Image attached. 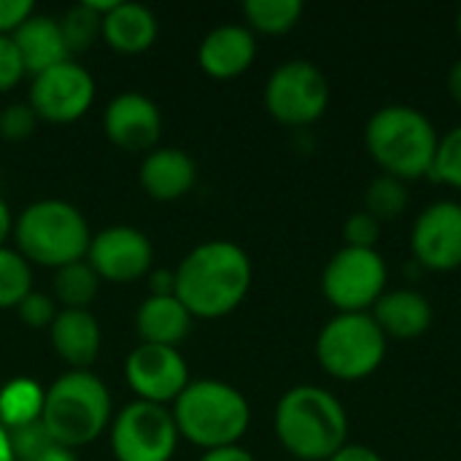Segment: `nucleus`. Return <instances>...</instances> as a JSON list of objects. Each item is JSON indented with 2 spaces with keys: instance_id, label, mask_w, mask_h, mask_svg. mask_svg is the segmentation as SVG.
Masks as SVG:
<instances>
[{
  "instance_id": "nucleus-5",
  "label": "nucleus",
  "mask_w": 461,
  "mask_h": 461,
  "mask_svg": "<svg viewBox=\"0 0 461 461\" xmlns=\"http://www.w3.org/2000/svg\"><path fill=\"white\" fill-rule=\"evenodd\" d=\"M108 421L111 394L89 370H70L46 389L41 424L57 446L70 451L89 446L105 432Z\"/></svg>"
},
{
  "instance_id": "nucleus-22",
  "label": "nucleus",
  "mask_w": 461,
  "mask_h": 461,
  "mask_svg": "<svg viewBox=\"0 0 461 461\" xmlns=\"http://www.w3.org/2000/svg\"><path fill=\"white\" fill-rule=\"evenodd\" d=\"M192 321V313L181 305L178 297H149L135 316V327L143 343L173 348L189 335Z\"/></svg>"
},
{
  "instance_id": "nucleus-33",
  "label": "nucleus",
  "mask_w": 461,
  "mask_h": 461,
  "mask_svg": "<svg viewBox=\"0 0 461 461\" xmlns=\"http://www.w3.org/2000/svg\"><path fill=\"white\" fill-rule=\"evenodd\" d=\"M16 313L22 319V324H27L30 330H49L57 319V305H54V297L49 294H41V292H30L19 305H16Z\"/></svg>"
},
{
  "instance_id": "nucleus-32",
  "label": "nucleus",
  "mask_w": 461,
  "mask_h": 461,
  "mask_svg": "<svg viewBox=\"0 0 461 461\" xmlns=\"http://www.w3.org/2000/svg\"><path fill=\"white\" fill-rule=\"evenodd\" d=\"M381 238V221L373 219L365 208L354 211L343 224V243L354 249H375Z\"/></svg>"
},
{
  "instance_id": "nucleus-10",
  "label": "nucleus",
  "mask_w": 461,
  "mask_h": 461,
  "mask_svg": "<svg viewBox=\"0 0 461 461\" xmlns=\"http://www.w3.org/2000/svg\"><path fill=\"white\" fill-rule=\"evenodd\" d=\"M111 448L116 461H170L178 448L173 413L143 400L124 405L111 424Z\"/></svg>"
},
{
  "instance_id": "nucleus-23",
  "label": "nucleus",
  "mask_w": 461,
  "mask_h": 461,
  "mask_svg": "<svg viewBox=\"0 0 461 461\" xmlns=\"http://www.w3.org/2000/svg\"><path fill=\"white\" fill-rule=\"evenodd\" d=\"M46 392L32 378H14L0 389V427L8 432L38 424L43 416Z\"/></svg>"
},
{
  "instance_id": "nucleus-41",
  "label": "nucleus",
  "mask_w": 461,
  "mask_h": 461,
  "mask_svg": "<svg viewBox=\"0 0 461 461\" xmlns=\"http://www.w3.org/2000/svg\"><path fill=\"white\" fill-rule=\"evenodd\" d=\"M41 461H78L73 456V451L70 448H62V446H54L46 456Z\"/></svg>"
},
{
  "instance_id": "nucleus-25",
  "label": "nucleus",
  "mask_w": 461,
  "mask_h": 461,
  "mask_svg": "<svg viewBox=\"0 0 461 461\" xmlns=\"http://www.w3.org/2000/svg\"><path fill=\"white\" fill-rule=\"evenodd\" d=\"M303 0H246L243 16L251 32L284 35L294 30L303 19Z\"/></svg>"
},
{
  "instance_id": "nucleus-4",
  "label": "nucleus",
  "mask_w": 461,
  "mask_h": 461,
  "mask_svg": "<svg viewBox=\"0 0 461 461\" xmlns=\"http://www.w3.org/2000/svg\"><path fill=\"white\" fill-rule=\"evenodd\" d=\"M170 413L178 438L203 451L240 446L243 435L251 427L249 400L235 386L216 378L189 381V386L173 402Z\"/></svg>"
},
{
  "instance_id": "nucleus-40",
  "label": "nucleus",
  "mask_w": 461,
  "mask_h": 461,
  "mask_svg": "<svg viewBox=\"0 0 461 461\" xmlns=\"http://www.w3.org/2000/svg\"><path fill=\"white\" fill-rule=\"evenodd\" d=\"M14 232V219H11V211H8V205L0 200V249L5 246V238Z\"/></svg>"
},
{
  "instance_id": "nucleus-28",
  "label": "nucleus",
  "mask_w": 461,
  "mask_h": 461,
  "mask_svg": "<svg viewBox=\"0 0 461 461\" xmlns=\"http://www.w3.org/2000/svg\"><path fill=\"white\" fill-rule=\"evenodd\" d=\"M65 43L73 51H86L97 38H103V16H97L86 3L73 5L62 19H59Z\"/></svg>"
},
{
  "instance_id": "nucleus-18",
  "label": "nucleus",
  "mask_w": 461,
  "mask_h": 461,
  "mask_svg": "<svg viewBox=\"0 0 461 461\" xmlns=\"http://www.w3.org/2000/svg\"><path fill=\"white\" fill-rule=\"evenodd\" d=\"M138 178L151 200L173 203L194 189L197 165L181 149H154L151 154H146Z\"/></svg>"
},
{
  "instance_id": "nucleus-30",
  "label": "nucleus",
  "mask_w": 461,
  "mask_h": 461,
  "mask_svg": "<svg viewBox=\"0 0 461 461\" xmlns=\"http://www.w3.org/2000/svg\"><path fill=\"white\" fill-rule=\"evenodd\" d=\"M11 435V451H14V461H41L57 443L51 440V435L46 432V427L30 424L24 429H14Z\"/></svg>"
},
{
  "instance_id": "nucleus-27",
  "label": "nucleus",
  "mask_w": 461,
  "mask_h": 461,
  "mask_svg": "<svg viewBox=\"0 0 461 461\" xmlns=\"http://www.w3.org/2000/svg\"><path fill=\"white\" fill-rule=\"evenodd\" d=\"M30 292H32L30 262L19 251L3 246L0 249V311L16 308Z\"/></svg>"
},
{
  "instance_id": "nucleus-21",
  "label": "nucleus",
  "mask_w": 461,
  "mask_h": 461,
  "mask_svg": "<svg viewBox=\"0 0 461 461\" xmlns=\"http://www.w3.org/2000/svg\"><path fill=\"white\" fill-rule=\"evenodd\" d=\"M159 22L140 3H119L103 16V38L119 54H143L154 46Z\"/></svg>"
},
{
  "instance_id": "nucleus-34",
  "label": "nucleus",
  "mask_w": 461,
  "mask_h": 461,
  "mask_svg": "<svg viewBox=\"0 0 461 461\" xmlns=\"http://www.w3.org/2000/svg\"><path fill=\"white\" fill-rule=\"evenodd\" d=\"M24 76L22 57L11 41V35H0V92H11Z\"/></svg>"
},
{
  "instance_id": "nucleus-14",
  "label": "nucleus",
  "mask_w": 461,
  "mask_h": 461,
  "mask_svg": "<svg viewBox=\"0 0 461 461\" xmlns=\"http://www.w3.org/2000/svg\"><path fill=\"white\" fill-rule=\"evenodd\" d=\"M86 262L92 265L100 281L130 284L151 273L154 246L140 230L119 224L92 235Z\"/></svg>"
},
{
  "instance_id": "nucleus-24",
  "label": "nucleus",
  "mask_w": 461,
  "mask_h": 461,
  "mask_svg": "<svg viewBox=\"0 0 461 461\" xmlns=\"http://www.w3.org/2000/svg\"><path fill=\"white\" fill-rule=\"evenodd\" d=\"M97 289L100 278L86 259L65 265L54 273V303H59L62 311H89Z\"/></svg>"
},
{
  "instance_id": "nucleus-42",
  "label": "nucleus",
  "mask_w": 461,
  "mask_h": 461,
  "mask_svg": "<svg viewBox=\"0 0 461 461\" xmlns=\"http://www.w3.org/2000/svg\"><path fill=\"white\" fill-rule=\"evenodd\" d=\"M0 461H14V451H11V435L5 427H0Z\"/></svg>"
},
{
  "instance_id": "nucleus-29",
  "label": "nucleus",
  "mask_w": 461,
  "mask_h": 461,
  "mask_svg": "<svg viewBox=\"0 0 461 461\" xmlns=\"http://www.w3.org/2000/svg\"><path fill=\"white\" fill-rule=\"evenodd\" d=\"M429 178L461 192V124H454L448 132L440 135Z\"/></svg>"
},
{
  "instance_id": "nucleus-38",
  "label": "nucleus",
  "mask_w": 461,
  "mask_h": 461,
  "mask_svg": "<svg viewBox=\"0 0 461 461\" xmlns=\"http://www.w3.org/2000/svg\"><path fill=\"white\" fill-rule=\"evenodd\" d=\"M200 461H257L251 456V451H246L243 446H230V448H219V451H205Z\"/></svg>"
},
{
  "instance_id": "nucleus-26",
  "label": "nucleus",
  "mask_w": 461,
  "mask_h": 461,
  "mask_svg": "<svg viewBox=\"0 0 461 461\" xmlns=\"http://www.w3.org/2000/svg\"><path fill=\"white\" fill-rule=\"evenodd\" d=\"M408 203H411V192H408V184L400 181V178H392V176H384L381 173V176H375L367 184L365 211L373 219H378L381 224L400 219L408 211Z\"/></svg>"
},
{
  "instance_id": "nucleus-44",
  "label": "nucleus",
  "mask_w": 461,
  "mask_h": 461,
  "mask_svg": "<svg viewBox=\"0 0 461 461\" xmlns=\"http://www.w3.org/2000/svg\"><path fill=\"white\" fill-rule=\"evenodd\" d=\"M292 461H294V459H292Z\"/></svg>"
},
{
  "instance_id": "nucleus-19",
  "label": "nucleus",
  "mask_w": 461,
  "mask_h": 461,
  "mask_svg": "<svg viewBox=\"0 0 461 461\" xmlns=\"http://www.w3.org/2000/svg\"><path fill=\"white\" fill-rule=\"evenodd\" d=\"M24 73L38 76L49 68H57L70 59V49L65 43L59 19L46 16V14H32L14 35H11Z\"/></svg>"
},
{
  "instance_id": "nucleus-8",
  "label": "nucleus",
  "mask_w": 461,
  "mask_h": 461,
  "mask_svg": "<svg viewBox=\"0 0 461 461\" xmlns=\"http://www.w3.org/2000/svg\"><path fill=\"white\" fill-rule=\"evenodd\" d=\"M389 289V265L378 249H338L321 270V294L335 313H370Z\"/></svg>"
},
{
  "instance_id": "nucleus-12",
  "label": "nucleus",
  "mask_w": 461,
  "mask_h": 461,
  "mask_svg": "<svg viewBox=\"0 0 461 461\" xmlns=\"http://www.w3.org/2000/svg\"><path fill=\"white\" fill-rule=\"evenodd\" d=\"M413 262L432 273H451L461 267V203L435 200L411 227Z\"/></svg>"
},
{
  "instance_id": "nucleus-2",
  "label": "nucleus",
  "mask_w": 461,
  "mask_h": 461,
  "mask_svg": "<svg viewBox=\"0 0 461 461\" xmlns=\"http://www.w3.org/2000/svg\"><path fill=\"white\" fill-rule=\"evenodd\" d=\"M273 429L294 461H327L348 443V413L330 389L300 384L278 400Z\"/></svg>"
},
{
  "instance_id": "nucleus-36",
  "label": "nucleus",
  "mask_w": 461,
  "mask_h": 461,
  "mask_svg": "<svg viewBox=\"0 0 461 461\" xmlns=\"http://www.w3.org/2000/svg\"><path fill=\"white\" fill-rule=\"evenodd\" d=\"M149 297H176V270H151L149 276Z\"/></svg>"
},
{
  "instance_id": "nucleus-9",
  "label": "nucleus",
  "mask_w": 461,
  "mask_h": 461,
  "mask_svg": "<svg viewBox=\"0 0 461 461\" xmlns=\"http://www.w3.org/2000/svg\"><path fill=\"white\" fill-rule=\"evenodd\" d=\"M330 81L311 59L281 62L265 84V108L284 127H311L330 108Z\"/></svg>"
},
{
  "instance_id": "nucleus-35",
  "label": "nucleus",
  "mask_w": 461,
  "mask_h": 461,
  "mask_svg": "<svg viewBox=\"0 0 461 461\" xmlns=\"http://www.w3.org/2000/svg\"><path fill=\"white\" fill-rule=\"evenodd\" d=\"M32 14L35 5L30 0H0V35H14Z\"/></svg>"
},
{
  "instance_id": "nucleus-43",
  "label": "nucleus",
  "mask_w": 461,
  "mask_h": 461,
  "mask_svg": "<svg viewBox=\"0 0 461 461\" xmlns=\"http://www.w3.org/2000/svg\"><path fill=\"white\" fill-rule=\"evenodd\" d=\"M456 32H459V38H461V8H459V14H456Z\"/></svg>"
},
{
  "instance_id": "nucleus-6",
  "label": "nucleus",
  "mask_w": 461,
  "mask_h": 461,
  "mask_svg": "<svg viewBox=\"0 0 461 461\" xmlns=\"http://www.w3.org/2000/svg\"><path fill=\"white\" fill-rule=\"evenodd\" d=\"M16 251L41 267H65L86 259L92 232L84 213L65 200H38L14 221Z\"/></svg>"
},
{
  "instance_id": "nucleus-11",
  "label": "nucleus",
  "mask_w": 461,
  "mask_h": 461,
  "mask_svg": "<svg viewBox=\"0 0 461 461\" xmlns=\"http://www.w3.org/2000/svg\"><path fill=\"white\" fill-rule=\"evenodd\" d=\"M95 100V78L73 59L32 76L30 108L38 119L51 124H70L81 119Z\"/></svg>"
},
{
  "instance_id": "nucleus-20",
  "label": "nucleus",
  "mask_w": 461,
  "mask_h": 461,
  "mask_svg": "<svg viewBox=\"0 0 461 461\" xmlns=\"http://www.w3.org/2000/svg\"><path fill=\"white\" fill-rule=\"evenodd\" d=\"M49 335L57 357L68 362L73 370H86L95 365L103 332L89 311H59L54 324L49 327Z\"/></svg>"
},
{
  "instance_id": "nucleus-3",
  "label": "nucleus",
  "mask_w": 461,
  "mask_h": 461,
  "mask_svg": "<svg viewBox=\"0 0 461 461\" xmlns=\"http://www.w3.org/2000/svg\"><path fill=\"white\" fill-rule=\"evenodd\" d=\"M440 143L435 122L416 105H381L365 124V149L384 176L400 181L429 178L432 159Z\"/></svg>"
},
{
  "instance_id": "nucleus-7",
  "label": "nucleus",
  "mask_w": 461,
  "mask_h": 461,
  "mask_svg": "<svg viewBox=\"0 0 461 461\" xmlns=\"http://www.w3.org/2000/svg\"><path fill=\"white\" fill-rule=\"evenodd\" d=\"M389 338L375 324L373 313H335L316 335L319 367L343 384L375 375L386 359Z\"/></svg>"
},
{
  "instance_id": "nucleus-15",
  "label": "nucleus",
  "mask_w": 461,
  "mask_h": 461,
  "mask_svg": "<svg viewBox=\"0 0 461 461\" xmlns=\"http://www.w3.org/2000/svg\"><path fill=\"white\" fill-rule=\"evenodd\" d=\"M105 138L124 151H149L162 135V113L154 100L138 92L116 95L103 113Z\"/></svg>"
},
{
  "instance_id": "nucleus-13",
  "label": "nucleus",
  "mask_w": 461,
  "mask_h": 461,
  "mask_svg": "<svg viewBox=\"0 0 461 461\" xmlns=\"http://www.w3.org/2000/svg\"><path fill=\"white\" fill-rule=\"evenodd\" d=\"M124 378L138 400L167 405L189 386V367L178 348L140 343L124 362Z\"/></svg>"
},
{
  "instance_id": "nucleus-31",
  "label": "nucleus",
  "mask_w": 461,
  "mask_h": 461,
  "mask_svg": "<svg viewBox=\"0 0 461 461\" xmlns=\"http://www.w3.org/2000/svg\"><path fill=\"white\" fill-rule=\"evenodd\" d=\"M38 116L35 111L30 108V103H11L3 108L0 113V138L16 143V140H27L35 127H38Z\"/></svg>"
},
{
  "instance_id": "nucleus-37",
  "label": "nucleus",
  "mask_w": 461,
  "mask_h": 461,
  "mask_svg": "<svg viewBox=\"0 0 461 461\" xmlns=\"http://www.w3.org/2000/svg\"><path fill=\"white\" fill-rule=\"evenodd\" d=\"M327 461H386L375 448L365 446V443H346L335 456Z\"/></svg>"
},
{
  "instance_id": "nucleus-39",
  "label": "nucleus",
  "mask_w": 461,
  "mask_h": 461,
  "mask_svg": "<svg viewBox=\"0 0 461 461\" xmlns=\"http://www.w3.org/2000/svg\"><path fill=\"white\" fill-rule=\"evenodd\" d=\"M446 86H448V95L456 100V105H461V57L459 59H454V65L448 68Z\"/></svg>"
},
{
  "instance_id": "nucleus-16",
  "label": "nucleus",
  "mask_w": 461,
  "mask_h": 461,
  "mask_svg": "<svg viewBox=\"0 0 461 461\" xmlns=\"http://www.w3.org/2000/svg\"><path fill=\"white\" fill-rule=\"evenodd\" d=\"M257 59V35L246 24H221L211 30L197 51L200 68L219 81L243 76Z\"/></svg>"
},
{
  "instance_id": "nucleus-1",
  "label": "nucleus",
  "mask_w": 461,
  "mask_h": 461,
  "mask_svg": "<svg viewBox=\"0 0 461 461\" xmlns=\"http://www.w3.org/2000/svg\"><path fill=\"white\" fill-rule=\"evenodd\" d=\"M251 278L254 267L246 249L232 240H208L181 259L176 297L192 319H221L249 297Z\"/></svg>"
},
{
  "instance_id": "nucleus-17",
  "label": "nucleus",
  "mask_w": 461,
  "mask_h": 461,
  "mask_svg": "<svg viewBox=\"0 0 461 461\" xmlns=\"http://www.w3.org/2000/svg\"><path fill=\"white\" fill-rule=\"evenodd\" d=\"M370 313L381 332L394 340H416L435 321L432 303L419 289H386Z\"/></svg>"
}]
</instances>
